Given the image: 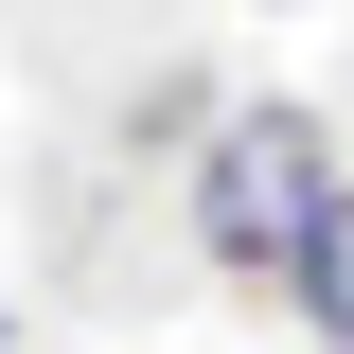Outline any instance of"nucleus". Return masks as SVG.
<instances>
[{
  "label": "nucleus",
  "mask_w": 354,
  "mask_h": 354,
  "mask_svg": "<svg viewBox=\"0 0 354 354\" xmlns=\"http://www.w3.org/2000/svg\"><path fill=\"white\" fill-rule=\"evenodd\" d=\"M319 195H337V124H319L301 88L213 106V142H195V248L230 283H283V248L319 230Z\"/></svg>",
  "instance_id": "f257e3e1"
},
{
  "label": "nucleus",
  "mask_w": 354,
  "mask_h": 354,
  "mask_svg": "<svg viewBox=\"0 0 354 354\" xmlns=\"http://www.w3.org/2000/svg\"><path fill=\"white\" fill-rule=\"evenodd\" d=\"M283 319H301L319 354H354V177L319 195V230H301V248H283Z\"/></svg>",
  "instance_id": "f03ea898"
},
{
  "label": "nucleus",
  "mask_w": 354,
  "mask_h": 354,
  "mask_svg": "<svg viewBox=\"0 0 354 354\" xmlns=\"http://www.w3.org/2000/svg\"><path fill=\"white\" fill-rule=\"evenodd\" d=\"M0 337H18V301H0Z\"/></svg>",
  "instance_id": "7ed1b4c3"
}]
</instances>
